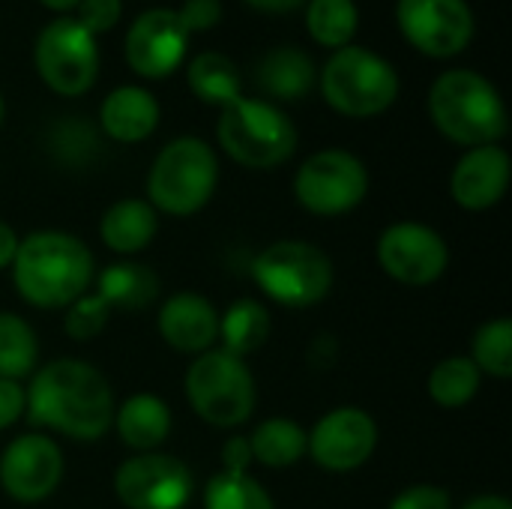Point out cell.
I'll return each instance as SVG.
<instances>
[{
    "instance_id": "obj_1",
    "label": "cell",
    "mask_w": 512,
    "mask_h": 509,
    "mask_svg": "<svg viewBox=\"0 0 512 509\" xmlns=\"http://www.w3.org/2000/svg\"><path fill=\"white\" fill-rule=\"evenodd\" d=\"M24 417L72 441H99L114 420V396L105 375L75 357H60L33 372Z\"/></svg>"
},
{
    "instance_id": "obj_2",
    "label": "cell",
    "mask_w": 512,
    "mask_h": 509,
    "mask_svg": "<svg viewBox=\"0 0 512 509\" xmlns=\"http://www.w3.org/2000/svg\"><path fill=\"white\" fill-rule=\"evenodd\" d=\"M96 276L93 252L66 231H33L18 240L12 282L36 309H66L87 294Z\"/></svg>"
},
{
    "instance_id": "obj_3",
    "label": "cell",
    "mask_w": 512,
    "mask_h": 509,
    "mask_svg": "<svg viewBox=\"0 0 512 509\" xmlns=\"http://www.w3.org/2000/svg\"><path fill=\"white\" fill-rule=\"evenodd\" d=\"M429 117L444 138L468 150L498 144L510 129L498 87L474 69H450L435 78L429 90Z\"/></svg>"
},
{
    "instance_id": "obj_4",
    "label": "cell",
    "mask_w": 512,
    "mask_h": 509,
    "mask_svg": "<svg viewBox=\"0 0 512 509\" xmlns=\"http://www.w3.org/2000/svg\"><path fill=\"white\" fill-rule=\"evenodd\" d=\"M219 183L216 150L192 135L168 141L147 174V204L168 216H195L207 207Z\"/></svg>"
},
{
    "instance_id": "obj_5",
    "label": "cell",
    "mask_w": 512,
    "mask_h": 509,
    "mask_svg": "<svg viewBox=\"0 0 512 509\" xmlns=\"http://www.w3.org/2000/svg\"><path fill=\"white\" fill-rule=\"evenodd\" d=\"M216 141L237 165L267 171L294 156L297 126L273 102L240 96L237 102L219 108Z\"/></svg>"
},
{
    "instance_id": "obj_6",
    "label": "cell",
    "mask_w": 512,
    "mask_h": 509,
    "mask_svg": "<svg viewBox=\"0 0 512 509\" xmlns=\"http://www.w3.org/2000/svg\"><path fill=\"white\" fill-rule=\"evenodd\" d=\"M321 93L327 105L342 117H378L399 96V72L372 48L345 45L324 63Z\"/></svg>"
},
{
    "instance_id": "obj_7",
    "label": "cell",
    "mask_w": 512,
    "mask_h": 509,
    "mask_svg": "<svg viewBox=\"0 0 512 509\" xmlns=\"http://www.w3.org/2000/svg\"><path fill=\"white\" fill-rule=\"evenodd\" d=\"M255 285L279 306L309 309L333 291V261L306 240H279L261 249L249 267Z\"/></svg>"
},
{
    "instance_id": "obj_8",
    "label": "cell",
    "mask_w": 512,
    "mask_h": 509,
    "mask_svg": "<svg viewBox=\"0 0 512 509\" xmlns=\"http://www.w3.org/2000/svg\"><path fill=\"white\" fill-rule=\"evenodd\" d=\"M186 399L204 423L216 429H237L255 414L258 390L246 360L222 348H210L198 354L186 372Z\"/></svg>"
},
{
    "instance_id": "obj_9",
    "label": "cell",
    "mask_w": 512,
    "mask_h": 509,
    "mask_svg": "<svg viewBox=\"0 0 512 509\" xmlns=\"http://www.w3.org/2000/svg\"><path fill=\"white\" fill-rule=\"evenodd\" d=\"M39 78L57 96H81L99 78V45L75 18H54L33 45Z\"/></svg>"
},
{
    "instance_id": "obj_10",
    "label": "cell",
    "mask_w": 512,
    "mask_h": 509,
    "mask_svg": "<svg viewBox=\"0 0 512 509\" xmlns=\"http://www.w3.org/2000/svg\"><path fill=\"white\" fill-rule=\"evenodd\" d=\"M294 195L312 216H345L369 195V171L348 150H318L297 168Z\"/></svg>"
},
{
    "instance_id": "obj_11",
    "label": "cell",
    "mask_w": 512,
    "mask_h": 509,
    "mask_svg": "<svg viewBox=\"0 0 512 509\" xmlns=\"http://www.w3.org/2000/svg\"><path fill=\"white\" fill-rule=\"evenodd\" d=\"M114 492L126 509H186L195 495V480L174 456L138 453L117 468Z\"/></svg>"
},
{
    "instance_id": "obj_12",
    "label": "cell",
    "mask_w": 512,
    "mask_h": 509,
    "mask_svg": "<svg viewBox=\"0 0 512 509\" xmlns=\"http://www.w3.org/2000/svg\"><path fill=\"white\" fill-rule=\"evenodd\" d=\"M396 21L402 36L429 57H456L474 39L468 0H399Z\"/></svg>"
},
{
    "instance_id": "obj_13",
    "label": "cell",
    "mask_w": 512,
    "mask_h": 509,
    "mask_svg": "<svg viewBox=\"0 0 512 509\" xmlns=\"http://www.w3.org/2000/svg\"><path fill=\"white\" fill-rule=\"evenodd\" d=\"M378 264L390 279L423 288L447 273L450 249L435 228L423 222H396L378 237Z\"/></svg>"
},
{
    "instance_id": "obj_14",
    "label": "cell",
    "mask_w": 512,
    "mask_h": 509,
    "mask_svg": "<svg viewBox=\"0 0 512 509\" xmlns=\"http://www.w3.org/2000/svg\"><path fill=\"white\" fill-rule=\"evenodd\" d=\"M378 447V423L354 405L333 408L324 414L312 432H306V453L312 462L333 474H348L363 468Z\"/></svg>"
},
{
    "instance_id": "obj_15",
    "label": "cell",
    "mask_w": 512,
    "mask_h": 509,
    "mask_svg": "<svg viewBox=\"0 0 512 509\" xmlns=\"http://www.w3.org/2000/svg\"><path fill=\"white\" fill-rule=\"evenodd\" d=\"M63 480V450L48 435H18L0 456V489L15 504L48 501Z\"/></svg>"
},
{
    "instance_id": "obj_16",
    "label": "cell",
    "mask_w": 512,
    "mask_h": 509,
    "mask_svg": "<svg viewBox=\"0 0 512 509\" xmlns=\"http://www.w3.org/2000/svg\"><path fill=\"white\" fill-rule=\"evenodd\" d=\"M189 30L183 27L177 9H147L126 33V63L141 78H168L186 57Z\"/></svg>"
},
{
    "instance_id": "obj_17",
    "label": "cell",
    "mask_w": 512,
    "mask_h": 509,
    "mask_svg": "<svg viewBox=\"0 0 512 509\" xmlns=\"http://www.w3.org/2000/svg\"><path fill=\"white\" fill-rule=\"evenodd\" d=\"M510 186V153L501 144L471 147L453 168L450 195L462 210L480 213L495 207Z\"/></svg>"
},
{
    "instance_id": "obj_18",
    "label": "cell",
    "mask_w": 512,
    "mask_h": 509,
    "mask_svg": "<svg viewBox=\"0 0 512 509\" xmlns=\"http://www.w3.org/2000/svg\"><path fill=\"white\" fill-rule=\"evenodd\" d=\"M159 336L168 348L198 357L219 342V312L201 294H171L159 309Z\"/></svg>"
},
{
    "instance_id": "obj_19",
    "label": "cell",
    "mask_w": 512,
    "mask_h": 509,
    "mask_svg": "<svg viewBox=\"0 0 512 509\" xmlns=\"http://www.w3.org/2000/svg\"><path fill=\"white\" fill-rule=\"evenodd\" d=\"M99 126L117 144H141L159 126V102L144 87H114L99 108Z\"/></svg>"
},
{
    "instance_id": "obj_20",
    "label": "cell",
    "mask_w": 512,
    "mask_h": 509,
    "mask_svg": "<svg viewBox=\"0 0 512 509\" xmlns=\"http://www.w3.org/2000/svg\"><path fill=\"white\" fill-rule=\"evenodd\" d=\"M111 426L129 450L156 453V447L171 435V408L153 393H135L114 408Z\"/></svg>"
},
{
    "instance_id": "obj_21",
    "label": "cell",
    "mask_w": 512,
    "mask_h": 509,
    "mask_svg": "<svg viewBox=\"0 0 512 509\" xmlns=\"http://www.w3.org/2000/svg\"><path fill=\"white\" fill-rule=\"evenodd\" d=\"M156 231H159V213L144 198L114 201L99 219V237L117 255L144 252L153 243Z\"/></svg>"
},
{
    "instance_id": "obj_22",
    "label": "cell",
    "mask_w": 512,
    "mask_h": 509,
    "mask_svg": "<svg viewBox=\"0 0 512 509\" xmlns=\"http://www.w3.org/2000/svg\"><path fill=\"white\" fill-rule=\"evenodd\" d=\"M315 78H318L315 60L300 48H273L258 60V69H255L258 87L267 96L285 99V102H294L312 93Z\"/></svg>"
},
{
    "instance_id": "obj_23",
    "label": "cell",
    "mask_w": 512,
    "mask_h": 509,
    "mask_svg": "<svg viewBox=\"0 0 512 509\" xmlns=\"http://www.w3.org/2000/svg\"><path fill=\"white\" fill-rule=\"evenodd\" d=\"M96 279V294L108 303V309L120 312H144L159 297V279L147 264L117 261L108 264Z\"/></svg>"
},
{
    "instance_id": "obj_24",
    "label": "cell",
    "mask_w": 512,
    "mask_h": 509,
    "mask_svg": "<svg viewBox=\"0 0 512 509\" xmlns=\"http://www.w3.org/2000/svg\"><path fill=\"white\" fill-rule=\"evenodd\" d=\"M270 330H273V318L267 306L252 297H243L231 303L225 315H219V348L246 360L258 348H264Z\"/></svg>"
},
{
    "instance_id": "obj_25",
    "label": "cell",
    "mask_w": 512,
    "mask_h": 509,
    "mask_svg": "<svg viewBox=\"0 0 512 509\" xmlns=\"http://www.w3.org/2000/svg\"><path fill=\"white\" fill-rule=\"evenodd\" d=\"M186 81L189 90L216 108H225L231 102H237L243 96V75L237 69V63L219 51H201L189 60L186 69Z\"/></svg>"
},
{
    "instance_id": "obj_26",
    "label": "cell",
    "mask_w": 512,
    "mask_h": 509,
    "mask_svg": "<svg viewBox=\"0 0 512 509\" xmlns=\"http://www.w3.org/2000/svg\"><path fill=\"white\" fill-rule=\"evenodd\" d=\"M252 462L264 468H291L306 456V429L288 417L264 420L249 435Z\"/></svg>"
},
{
    "instance_id": "obj_27",
    "label": "cell",
    "mask_w": 512,
    "mask_h": 509,
    "mask_svg": "<svg viewBox=\"0 0 512 509\" xmlns=\"http://www.w3.org/2000/svg\"><path fill=\"white\" fill-rule=\"evenodd\" d=\"M306 30L309 36L324 45V48H345L351 45L357 27H360V12L354 0H306Z\"/></svg>"
},
{
    "instance_id": "obj_28",
    "label": "cell",
    "mask_w": 512,
    "mask_h": 509,
    "mask_svg": "<svg viewBox=\"0 0 512 509\" xmlns=\"http://www.w3.org/2000/svg\"><path fill=\"white\" fill-rule=\"evenodd\" d=\"M483 384V372L471 357H447L429 372V396L441 408H465Z\"/></svg>"
},
{
    "instance_id": "obj_29",
    "label": "cell",
    "mask_w": 512,
    "mask_h": 509,
    "mask_svg": "<svg viewBox=\"0 0 512 509\" xmlns=\"http://www.w3.org/2000/svg\"><path fill=\"white\" fill-rule=\"evenodd\" d=\"M39 342L33 327L12 312H0V378L21 381L33 375Z\"/></svg>"
},
{
    "instance_id": "obj_30",
    "label": "cell",
    "mask_w": 512,
    "mask_h": 509,
    "mask_svg": "<svg viewBox=\"0 0 512 509\" xmlns=\"http://www.w3.org/2000/svg\"><path fill=\"white\" fill-rule=\"evenodd\" d=\"M204 509H276L249 471H219L204 486Z\"/></svg>"
},
{
    "instance_id": "obj_31",
    "label": "cell",
    "mask_w": 512,
    "mask_h": 509,
    "mask_svg": "<svg viewBox=\"0 0 512 509\" xmlns=\"http://www.w3.org/2000/svg\"><path fill=\"white\" fill-rule=\"evenodd\" d=\"M471 360L483 375L510 378L512 375V321L495 318L486 321L471 342Z\"/></svg>"
},
{
    "instance_id": "obj_32",
    "label": "cell",
    "mask_w": 512,
    "mask_h": 509,
    "mask_svg": "<svg viewBox=\"0 0 512 509\" xmlns=\"http://www.w3.org/2000/svg\"><path fill=\"white\" fill-rule=\"evenodd\" d=\"M48 147L66 165H87L96 153V132L87 120H60L51 132Z\"/></svg>"
},
{
    "instance_id": "obj_33",
    "label": "cell",
    "mask_w": 512,
    "mask_h": 509,
    "mask_svg": "<svg viewBox=\"0 0 512 509\" xmlns=\"http://www.w3.org/2000/svg\"><path fill=\"white\" fill-rule=\"evenodd\" d=\"M108 315H111V309H108V303L99 294H84L72 306H66L63 330L75 342H90V339H96L105 330Z\"/></svg>"
},
{
    "instance_id": "obj_34",
    "label": "cell",
    "mask_w": 512,
    "mask_h": 509,
    "mask_svg": "<svg viewBox=\"0 0 512 509\" xmlns=\"http://www.w3.org/2000/svg\"><path fill=\"white\" fill-rule=\"evenodd\" d=\"M120 15H123V0H81L75 21L87 33L99 36V33L111 30L120 21Z\"/></svg>"
},
{
    "instance_id": "obj_35",
    "label": "cell",
    "mask_w": 512,
    "mask_h": 509,
    "mask_svg": "<svg viewBox=\"0 0 512 509\" xmlns=\"http://www.w3.org/2000/svg\"><path fill=\"white\" fill-rule=\"evenodd\" d=\"M390 509H453V498L438 486H411L390 501Z\"/></svg>"
},
{
    "instance_id": "obj_36",
    "label": "cell",
    "mask_w": 512,
    "mask_h": 509,
    "mask_svg": "<svg viewBox=\"0 0 512 509\" xmlns=\"http://www.w3.org/2000/svg\"><path fill=\"white\" fill-rule=\"evenodd\" d=\"M177 15H180L183 27H186L189 33H195V30H210V27H216L219 18H222V3H219V0H186V3L177 9Z\"/></svg>"
},
{
    "instance_id": "obj_37",
    "label": "cell",
    "mask_w": 512,
    "mask_h": 509,
    "mask_svg": "<svg viewBox=\"0 0 512 509\" xmlns=\"http://www.w3.org/2000/svg\"><path fill=\"white\" fill-rule=\"evenodd\" d=\"M27 408V393L18 381H6L0 378V432L9 429L12 423H18L24 417Z\"/></svg>"
},
{
    "instance_id": "obj_38",
    "label": "cell",
    "mask_w": 512,
    "mask_h": 509,
    "mask_svg": "<svg viewBox=\"0 0 512 509\" xmlns=\"http://www.w3.org/2000/svg\"><path fill=\"white\" fill-rule=\"evenodd\" d=\"M252 468V450L246 435H231L222 444V471H249Z\"/></svg>"
},
{
    "instance_id": "obj_39",
    "label": "cell",
    "mask_w": 512,
    "mask_h": 509,
    "mask_svg": "<svg viewBox=\"0 0 512 509\" xmlns=\"http://www.w3.org/2000/svg\"><path fill=\"white\" fill-rule=\"evenodd\" d=\"M18 252V234L0 219V270L12 267V258Z\"/></svg>"
},
{
    "instance_id": "obj_40",
    "label": "cell",
    "mask_w": 512,
    "mask_h": 509,
    "mask_svg": "<svg viewBox=\"0 0 512 509\" xmlns=\"http://www.w3.org/2000/svg\"><path fill=\"white\" fill-rule=\"evenodd\" d=\"M246 3L255 6V9H261V12H294L306 0H246Z\"/></svg>"
},
{
    "instance_id": "obj_41",
    "label": "cell",
    "mask_w": 512,
    "mask_h": 509,
    "mask_svg": "<svg viewBox=\"0 0 512 509\" xmlns=\"http://www.w3.org/2000/svg\"><path fill=\"white\" fill-rule=\"evenodd\" d=\"M462 509H512V504L504 495H480V498L468 501Z\"/></svg>"
},
{
    "instance_id": "obj_42",
    "label": "cell",
    "mask_w": 512,
    "mask_h": 509,
    "mask_svg": "<svg viewBox=\"0 0 512 509\" xmlns=\"http://www.w3.org/2000/svg\"><path fill=\"white\" fill-rule=\"evenodd\" d=\"M39 3L48 6V9H54V12H72V9H78L81 0H39Z\"/></svg>"
},
{
    "instance_id": "obj_43",
    "label": "cell",
    "mask_w": 512,
    "mask_h": 509,
    "mask_svg": "<svg viewBox=\"0 0 512 509\" xmlns=\"http://www.w3.org/2000/svg\"><path fill=\"white\" fill-rule=\"evenodd\" d=\"M3 120H6V99H3V93H0V126H3Z\"/></svg>"
}]
</instances>
